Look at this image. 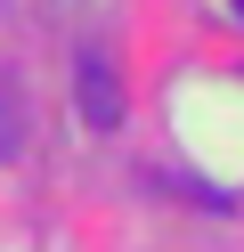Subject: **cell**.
Here are the masks:
<instances>
[{
	"instance_id": "6da1fadb",
	"label": "cell",
	"mask_w": 244,
	"mask_h": 252,
	"mask_svg": "<svg viewBox=\"0 0 244 252\" xmlns=\"http://www.w3.org/2000/svg\"><path fill=\"white\" fill-rule=\"evenodd\" d=\"M81 114H90L98 130H114V122H122V98H114V73H106V57H81Z\"/></svg>"
},
{
	"instance_id": "7a4b0ae2",
	"label": "cell",
	"mask_w": 244,
	"mask_h": 252,
	"mask_svg": "<svg viewBox=\"0 0 244 252\" xmlns=\"http://www.w3.org/2000/svg\"><path fill=\"white\" fill-rule=\"evenodd\" d=\"M16 138H25V114H16V90L0 82V155H16Z\"/></svg>"
},
{
	"instance_id": "3957f363",
	"label": "cell",
	"mask_w": 244,
	"mask_h": 252,
	"mask_svg": "<svg viewBox=\"0 0 244 252\" xmlns=\"http://www.w3.org/2000/svg\"><path fill=\"white\" fill-rule=\"evenodd\" d=\"M236 17H244V0H236Z\"/></svg>"
}]
</instances>
